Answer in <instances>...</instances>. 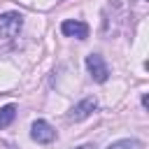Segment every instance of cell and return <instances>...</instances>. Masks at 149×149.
Wrapping results in <instances>:
<instances>
[{
	"label": "cell",
	"instance_id": "cell-2",
	"mask_svg": "<svg viewBox=\"0 0 149 149\" xmlns=\"http://www.w3.org/2000/svg\"><path fill=\"white\" fill-rule=\"evenodd\" d=\"M86 70H88L91 79H93V81H98V84H105V81H107V77H109L107 63L102 61V56H100V54H88V56H86Z\"/></svg>",
	"mask_w": 149,
	"mask_h": 149
},
{
	"label": "cell",
	"instance_id": "cell-7",
	"mask_svg": "<svg viewBox=\"0 0 149 149\" xmlns=\"http://www.w3.org/2000/svg\"><path fill=\"white\" fill-rule=\"evenodd\" d=\"M14 116H16V105H5V107L0 109V128L9 126V123L14 121Z\"/></svg>",
	"mask_w": 149,
	"mask_h": 149
},
{
	"label": "cell",
	"instance_id": "cell-1",
	"mask_svg": "<svg viewBox=\"0 0 149 149\" xmlns=\"http://www.w3.org/2000/svg\"><path fill=\"white\" fill-rule=\"evenodd\" d=\"M21 26H23V14H19V12H5V14H0V37H5V40L16 37L19 30H21Z\"/></svg>",
	"mask_w": 149,
	"mask_h": 149
},
{
	"label": "cell",
	"instance_id": "cell-8",
	"mask_svg": "<svg viewBox=\"0 0 149 149\" xmlns=\"http://www.w3.org/2000/svg\"><path fill=\"white\" fill-rule=\"evenodd\" d=\"M74 149H95V144H81V147H74Z\"/></svg>",
	"mask_w": 149,
	"mask_h": 149
},
{
	"label": "cell",
	"instance_id": "cell-3",
	"mask_svg": "<svg viewBox=\"0 0 149 149\" xmlns=\"http://www.w3.org/2000/svg\"><path fill=\"white\" fill-rule=\"evenodd\" d=\"M30 137H33L37 144H51V142L56 140V130H54V126H51L49 121L37 119V121H33V126H30Z\"/></svg>",
	"mask_w": 149,
	"mask_h": 149
},
{
	"label": "cell",
	"instance_id": "cell-5",
	"mask_svg": "<svg viewBox=\"0 0 149 149\" xmlns=\"http://www.w3.org/2000/svg\"><path fill=\"white\" fill-rule=\"evenodd\" d=\"M61 33L68 37H77V40H86L88 37V26L84 21H63L61 23Z\"/></svg>",
	"mask_w": 149,
	"mask_h": 149
},
{
	"label": "cell",
	"instance_id": "cell-4",
	"mask_svg": "<svg viewBox=\"0 0 149 149\" xmlns=\"http://www.w3.org/2000/svg\"><path fill=\"white\" fill-rule=\"evenodd\" d=\"M95 107H98V100L95 98H84L81 102H77L72 109H70V121H84L86 116H91L93 112H95Z\"/></svg>",
	"mask_w": 149,
	"mask_h": 149
},
{
	"label": "cell",
	"instance_id": "cell-6",
	"mask_svg": "<svg viewBox=\"0 0 149 149\" xmlns=\"http://www.w3.org/2000/svg\"><path fill=\"white\" fill-rule=\"evenodd\" d=\"M107 149H144V144H142L140 140H135V137H126V140H116V142H112Z\"/></svg>",
	"mask_w": 149,
	"mask_h": 149
}]
</instances>
